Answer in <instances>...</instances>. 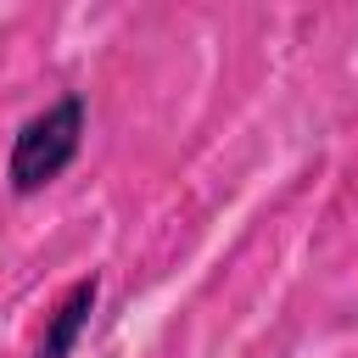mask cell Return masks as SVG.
Here are the masks:
<instances>
[{
	"label": "cell",
	"mask_w": 358,
	"mask_h": 358,
	"mask_svg": "<svg viewBox=\"0 0 358 358\" xmlns=\"http://www.w3.org/2000/svg\"><path fill=\"white\" fill-rule=\"evenodd\" d=\"M84 129H90V106L78 90L56 95L50 106H39L17 134H11V151H6V179L17 196H34L45 185H56L73 157L84 151Z\"/></svg>",
	"instance_id": "1"
},
{
	"label": "cell",
	"mask_w": 358,
	"mask_h": 358,
	"mask_svg": "<svg viewBox=\"0 0 358 358\" xmlns=\"http://www.w3.org/2000/svg\"><path fill=\"white\" fill-rule=\"evenodd\" d=\"M95 302H101V280H95V274H78V280L56 296V308H50V324H45V336H39V358H73V347H78Z\"/></svg>",
	"instance_id": "2"
}]
</instances>
